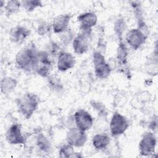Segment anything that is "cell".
I'll use <instances>...</instances> for the list:
<instances>
[{"label":"cell","mask_w":158,"mask_h":158,"mask_svg":"<svg viewBox=\"0 0 158 158\" xmlns=\"http://www.w3.org/2000/svg\"><path fill=\"white\" fill-rule=\"evenodd\" d=\"M80 30H91L98 22V17L92 12H84L77 17Z\"/></svg>","instance_id":"13"},{"label":"cell","mask_w":158,"mask_h":158,"mask_svg":"<svg viewBox=\"0 0 158 158\" xmlns=\"http://www.w3.org/2000/svg\"><path fill=\"white\" fill-rule=\"evenodd\" d=\"M52 30V25L46 21L41 20L37 23L36 31L39 36H45L48 35Z\"/></svg>","instance_id":"26"},{"label":"cell","mask_w":158,"mask_h":158,"mask_svg":"<svg viewBox=\"0 0 158 158\" xmlns=\"http://www.w3.org/2000/svg\"><path fill=\"white\" fill-rule=\"evenodd\" d=\"M18 84L17 80L9 76L4 77L1 80V91L2 94H6L12 92Z\"/></svg>","instance_id":"18"},{"label":"cell","mask_w":158,"mask_h":158,"mask_svg":"<svg viewBox=\"0 0 158 158\" xmlns=\"http://www.w3.org/2000/svg\"><path fill=\"white\" fill-rule=\"evenodd\" d=\"M148 36L138 28L130 29L125 35L127 44L134 50L139 49L146 41Z\"/></svg>","instance_id":"8"},{"label":"cell","mask_w":158,"mask_h":158,"mask_svg":"<svg viewBox=\"0 0 158 158\" xmlns=\"http://www.w3.org/2000/svg\"><path fill=\"white\" fill-rule=\"evenodd\" d=\"M148 127L150 130V131L152 132H155L157 128V115L153 116L151 120V121L149 123Z\"/></svg>","instance_id":"30"},{"label":"cell","mask_w":158,"mask_h":158,"mask_svg":"<svg viewBox=\"0 0 158 158\" xmlns=\"http://www.w3.org/2000/svg\"><path fill=\"white\" fill-rule=\"evenodd\" d=\"M144 70L148 75L156 76L158 72V57L157 55L152 54L148 57L144 64Z\"/></svg>","instance_id":"19"},{"label":"cell","mask_w":158,"mask_h":158,"mask_svg":"<svg viewBox=\"0 0 158 158\" xmlns=\"http://www.w3.org/2000/svg\"><path fill=\"white\" fill-rule=\"evenodd\" d=\"M38 50L33 44L22 48L15 57V64L18 68L26 72H34L37 60Z\"/></svg>","instance_id":"1"},{"label":"cell","mask_w":158,"mask_h":158,"mask_svg":"<svg viewBox=\"0 0 158 158\" xmlns=\"http://www.w3.org/2000/svg\"><path fill=\"white\" fill-rule=\"evenodd\" d=\"M54 59V58L45 50L38 51L34 72L36 73L41 77L48 78L51 74Z\"/></svg>","instance_id":"3"},{"label":"cell","mask_w":158,"mask_h":158,"mask_svg":"<svg viewBox=\"0 0 158 158\" xmlns=\"http://www.w3.org/2000/svg\"><path fill=\"white\" fill-rule=\"evenodd\" d=\"M94 74L96 77L99 79L107 78L110 75L112 70L110 65L106 61L94 65Z\"/></svg>","instance_id":"20"},{"label":"cell","mask_w":158,"mask_h":158,"mask_svg":"<svg viewBox=\"0 0 158 158\" xmlns=\"http://www.w3.org/2000/svg\"><path fill=\"white\" fill-rule=\"evenodd\" d=\"M110 143L109 136L105 133H98L92 138V144L97 151H104L106 149Z\"/></svg>","instance_id":"16"},{"label":"cell","mask_w":158,"mask_h":158,"mask_svg":"<svg viewBox=\"0 0 158 158\" xmlns=\"http://www.w3.org/2000/svg\"><path fill=\"white\" fill-rule=\"evenodd\" d=\"M74 123L75 127L83 131H88L93 125V118L91 115L85 109L77 110L73 115Z\"/></svg>","instance_id":"10"},{"label":"cell","mask_w":158,"mask_h":158,"mask_svg":"<svg viewBox=\"0 0 158 158\" xmlns=\"http://www.w3.org/2000/svg\"><path fill=\"white\" fill-rule=\"evenodd\" d=\"M22 7L27 12H32L38 7H43V2L39 0L21 1Z\"/></svg>","instance_id":"27"},{"label":"cell","mask_w":158,"mask_h":158,"mask_svg":"<svg viewBox=\"0 0 158 158\" xmlns=\"http://www.w3.org/2000/svg\"><path fill=\"white\" fill-rule=\"evenodd\" d=\"M130 125L128 118L118 112H115L109 122V130L112 136H118L123 134Z\"/></svg>","instance_id":"5"},{"label":"cell","mask_w":158,"mask_h":158,"mask_svg":"<svg viewBox=\"0 0 158 158\" xmlns=\"http://www.w3.org/2000/svg\"><path fill=\"white\" fill-rule=\"evenodd\" d=\"M19 112L25 119H29L38 108L40 98L35 93H25L16 99Z\"/></svg>","instance_id":"2"},{"label":"cell","mask_w":158,"mask_h":158,"mask_svg":"<svg viewBox=\"0 0 158 158\" xmlns=\"http://www.w3.org/2000/svg\"><path fill=\"white\" fill-rule=\"evenodd\" d=\"M75 36V32L73 31V30L68 28L64 31L59 34L60 45L63 46H67L69 44L72 43Z\"/></svg>","instance_id":"24"},{"label":"cell","mask_w":158,"mask_h":158,"mask_svg":"<svg viewBox=\"0 0 158 158\" xmlns=\"http://www.w3.org/2000/svg\"><path fill=\"white\" fill-rule=\"evenodd\" d=\"M5 138L9 144L18 145L26 143L27 136L22 133L20 124L13 123L6 130Z\"/></svg>","instance_id":"7"},{"label":"cell","mask_w":158,"mask_h":158,"mask_svg":"<svg viewBox=\"0 0 158 158\" xmlns=\"http://www.w3.org/2000/svg\"><path fill=\"white\" fill-rule=\"evenodd\" d=\"M49 54H50L52 57L57 58L60 50V45L55 41H51L47 45L46 50H45Z\"/></svg>","instance_id":"29"},{"label":"cell","mask_w":158,"mask_h":158,"mask_svg":"<svg viewBox=\"0 0 158 158\" xmlns=\"http://www.w3.org/2000/svg\"><path fill=\"white\" fill-rule=\"evenodd\" d=\"M74 147L71 146L70 144H65L62 145L59 151V156L61 158H69L73 157L75 154V150L73 149Z\"/></svg>","instance_id":"28"},{"label":"cell","mask_w":158,"mask_h":158,"mask_svg":"<svg viewBox=\"0 0 158 158\" xmlns=\"http://www.w3.org/2000/svg\"><path fill=\"white\" fill-rule=\"evenodd\" d=\"M127 30V23L123 17H118L114 23V31L118 41H122L123 35Z\"/></svg>","instance_id":"21"},{"label":"cell","mask_w":158,"mask_h":158,"mask_svg":"<svg viewBox=\"0 0 158 158\" xmlns=\"http://www.w3.org/2000/svg\"><path fill=\"white\" fill-rule=\"evenodd\" d=\"M22 7L21 2L17 0H10L6 2L4 12L7 17L11 16L20 10Z\"/></svg>","instance_id":"23"},{"label":"cell","mask_w":158,"mask_h":158,"mask_svg":"<svg viewBox=\"0 0 158 158\" xmlns=\"http://www.w3.org/2000/svg\"><path fill=\"white\" fill-rule=\"evenodd\" d=\"M47 78V85L49 88L56 93H59L64 89L62 82L57 75L51 74Z\"/></svg>","instance_id":"22"},{"label":"cell","mask_w":158,"mask_h":158,"mask_svg":"<svg viewBox=\"0 0 158 158\" xmlns=\"http://www.w3.org/2000/svg\"><path fill=\"white\" fill-rule=\"evenodd\" d=\"M72 15L70 14H62L56 16L52 20V30L56 34H60L69 28Z\"/></svg>","instance_id":"14"},{"label":"cell","mask_w":158,"mask_h":158,"mask_svg":"<svg viewBox=\"0 0 158 158\" xmlns=\"http://www.w3.org/2000/svg\"><path fill=\"white\" fill-rule=\"evenodd\" d=\"M30 30L26 27L17 25L10 29L9 39L12 43L20 44L30 36Z\"/></svg>","instance_id":"12"},{"label":"cell","mask_w":158,"mask_h":158,"mask_svg":"<svg viewBox=\"0 0 158 158\" xmlns=\"http://www.w3.org/2000/svg\"><path fill=\"white\" fill-rule=\"evenodd\" d=\"M73 157H83V156L80 152H75Z\"/></svg>","instance_id":"31"},{"label":"cell","mask_w":158,"mask_h":158,"mask_svg":"<svg viewBox=\"0 0 158 158\" xmlns=\"http://www.w3.org/2000/svg\"><path fill=\"white\" fill-rule=\"evenodd\" d=\"M128 51L125 43L123 40L118 41L115 57L116 65L121 67H125L128 64Z\"/></svg>","instance_id":"15"},{"label":"cell","mask_w":158,"mask_h":158,"mask_svg":"<svg viewBox=\"0 0 158 158\" xmlns=\"http://www.w3.org/2000/svg\"><path fill=\"white\" fill-rule=\"evenodd\" d=\"M157 144V138L154 132L145 131L139 142V154L141 156H150L154 154Z\"/></svg>","instance_id":"4"},{"label":"cell","mask_w":158,"mask_h":158,"mask_svg":"<svg viewBox=\"0 0 158 158\" xmlns=\"http://www.w3.org/2000/svg\"><path fill=\"white\" fill-rule=\"evenodd\" d=\"M67 143L73 147L80 148L83 146L87 141V134L77 127L70 128L66 135Z\"/></svg>","instance_id":"9"},{"label":"cell","mask_w":158,"mask_h":158,"mask_svg":"<svg viewBox=\"0 0 158 158\" xmlns=\"http://www.w3.org/2000/svg\"><path fill=\"white\" fill-rule=\"evenodd\" d=\"M89 102L90 105L93 108V109L97 112L99 117L104 119L107 118L108 112L107 108L106 107L104 104L96 100H91Z\"/></svg>","instance_id":"25"},{"label":"cell","mask_w":158,"mask_h":158,"mask_svg":"<svg viewBox=\"0 0 158 158\" xmlns=\"http://www.w3.org/2000/svg\"><path fill=\"white\" fill-rule=\"evenodd\" d=\"M75 64V60L73 56L69 52L61 51L59 54L56 65L58 70L60 72H65L71 69Z\"/></svg>","instance_id":"11"},{"label":"cell","mask_w":158,"mask_h":158,"mask_svg":"<svg viewBox=\"0 0 158 158\" xmlns=\"http://www.w3.org/2000/svg\"><path fill=\"white\" fill-rule=\"evenodd\" d=\"M91 39V30H80L72 43L74 52L78 55L86 53L89 48Z\"/></svg>","instance_id":"6"},{"label":"cell","mask_w":158,"mask_h":158,"mask_svg":"<svg viewBox=\"0 0 158 158\" xmlns=\"http://www.w3.org/2000/svg\"><path fill=\"white\" fill-rule=\"evenodd\" d=\"M35 144L37 148L43 153L49 154L52 151V146L50 139L42 133H39L36 136Z\"/></svg>","instance_id":"17"}]
</instances>
